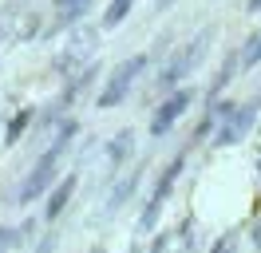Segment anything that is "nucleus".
<instances>
[{"label": "nucleus", "mask_w": 261, "mask_h": 253, "mask_svg": "<svg viewBox=\"0 0 261 253\" xmlns=\"http://www.w3.org/2000/svg\"><path fill=\"white\" fill-rule=\"evenodd\" d=\"M75 135H80V123H75V119H60L56 139L48 142V150L36 158V166L24 174V182H20V194H16L20 206H28V202H36V198H44V194H48V186L60 178V162H64L67 146L75 142Z\"/></svg>", "instance_id": "obj_1"}, {"label": "nucleus", "mask_w": 261, "mask_h": 253, "mask_svg": "<svg viewBox=\"0 0 261 253\" xmlns=\"http://www.w3.org/2000/svg\"><path fill=\"white\" fill-rule=\"evenodd\" d=\"M210 44H214V28H202L194 40H190V44H182L178 52L166 60V67L159 71V79H154V91H174L182 79H186V75L198 67V63H202V56H206V47H210Z\"/></svg>", "instance_id": "obj_2"}, {"label": "nucleus", "mask_w": 261, "mask_h": 253, "mask_svg": "<svg viewBox=\"0 0 261 253\" xmlns=\"http://www.w3.org/2000/svg\"><path fill=\"white\" fill-rule=\"evenodd\" d=\"M147 67H150V56H147V52H139V56L123 60V63H119V67L111 71V75H107V83H103V91H99L95 103H99L103 111L119 107V103H123V99L130 95V87L143 79V71H147Z\"/></svg>", "instance_id": "obj_3"}, {"label": "nucleus", "mask_w": 261, "mask_h": 253, "mask_svg": "<svg viewBox=\"0 0 261 253\" xmlns=\"http://www.w3.org/2000/svg\"><path fill=\"white\" fill-rule=\"evenodd\" d=\"M182 166H186V150H178V155L166 162V170L154 178V190H150V198H147V206H143V214H139V230L143 234H150L154 225H159V214H163V202L174 194V182H178V174H182Z\"/></svg>", "instance_id": "obj_4"}, {"label": "nucleus", "mask_w": 261, "mask_h": 253, "mask_svg": "<svg viewBox=\"0 0 261 253\" xmlns=\"http://www.w3.org/2000/svg\"><path fill=\"white\" fill-rule=\"evenodd\" d=\"M99 47V28H75L67 32V47L60 52V60H56V71L60 75H75L83 63H91Z\"/></svg>", "instance_id": "obj_5"}, {"label": "nucleus", "mask_w": 261, "mask_h": 253, "mask_svg": "<svg viewBox=\"0 0 261 253\" xmlns=\"http://www.w3.org/2000/svg\"><path fill=\"white\" fill-rule=\"evenodd\" d=\"M190 103H194V91H190V87H174V91H166L163 103H159L154 115H150V135H154V139H163L166 131L178 123L186 111H190Z\"/></svg>", "instance_id": "obj_6"}, {"label": "nucleus", "mask_w": 261, "mask_h": 253, "mask_svg": "<svg viewBox=\"0 0 261 253\" xmlns=\"http://www.w3.org/2000/svg\"><path fill=\"white\" fill-rule=\"evenodd\" d=\"M75 186H80V174L71 170L67 178H56L48 186V202H44V221H56L60 214L67 210V202H71V194H75Z\"/></svg>", "instance_id": "obj_7"}, {"label": "nucleus", "mask_w": 261, "mask_h": 253, "mask_svg": "<svg viewBox=\"0 0 261 253\" xmlns=\"http://www.w3.org/2000/svg\"><path fill=\"white\" fill-rule=\"evenodd\" d=\"M143 170H147V166L139 162V166H135V170L127 174V178H119L115 194L107 198V206H103V218H115V214H119V210H123V206H127L130 198H135V190H139V182H143Z\"/></svg>", "instance_id": "obj_8"}, {"label": "nucleus", "mask_w": 261, "mask_h": 253, "mask_svg": "<svg viewBox=\"0 0 261 253\" xmlns=\"http://www.w3.org/2000/svg\"><path fill=\"white\" fill-rule=\"evenodd\" d=\"M95 75H99V63H95V60H91V67H80L75 75H67V87H64V95H60V107H71V103H80L83 95L91 91Z\"/></svg>", "instance_id": "obj_9"}, {"label": "nucleus", "mask_w": 261, "mask_h": 253, "mask_svg": "<svg viewBox=\"0 0 261 253\" xmlns=\"http://www.w3.org/2000/svg\"><path fill=\"white\" fill-rule=\"evenodd\" d=\"M130 155H135V131H119V135L107 142V166H111V174L119 170Z\"/></svg>", "instance_id": "obj_10"}, {"label": "nucleus", "mask_w": 261, "mask_h": 253, "mask_svg": "<svg viewBox=\"0 0 261 253\" xmlns=\"http://www.w3.org/2000/svg\"><path fill=\"white\" fill-rule=\"evenodd\" d=\"M95 8V0H60V16H56V28L67 32V28H75L83 16Z\"/></svg>", "instance_id": "obj_11"}, {"label": "nucleus", "mask_w": 261, "mask_h": 253, "mask_svg": "<svg viewBox=\"0 0 261 253\" xmlns=\"http://www.w3.org/2000/svg\"><path fill=\"white\" fill-rule=\"evenodd\" d=\"M32 123H36V107H20L12 119H8V131H4V146H16L28 131H32Z\"/></svg>", "instance_id": "obj_12"}, {"label": "nucleus", "mask_w": 261, "mask_h": 253, "mask_svg": "<svg viewBox=\"0 0 261 253\" xmlns=\"http://www.w3.org/2000/svg\"><path fill=\"white\" fill-rule=\"evenodd\" d=\"M242 67H238V47L229 52L226 60H222V67H218V75H214V83H210V99H218V95L226 91L229 83H233V75H238Z\"/></svg>", "instance_id": "obj_13"}, {"label": "nucleus", "mask_w": 261, "mask_h": 253, "mask_svg": "<svg viewBox=\"0 0 261 253\" xmlns=\"http://www.w3.org/2000/svg\"><path fill=\"white\" fill-rule=\"evenodd\" d=\"M28 12V0H8V8H0V40L16 36V20Z\"/></svg>", "instance_id": "obj_14"}, {"label": "nucleus", "mask_w": 261, "mask_h": 253, "mask_svg": "<svg viewBox=\"0 0 261 253\" xmlns=\"http://www.w3.org/2000/svg\"><path fill=\"white\" fill-rule=\"evenodd\" d=\"M257 63H261V32H253V36L238 47V67H242V71H253Z\"/></svg>", "instance_id": "obj_15"}, {"label": "nucleus", "mask_w": 261, "mask_h": 253, "mask_svg": "<svg viewBox=\"0 0 261 253\" xmlns=\"http://www.w3.org/2000/svg\"><path fill=\"white\" fill-rule=\"evenodd\" d=\"M130 8H135V0H111V4H107V12H103V20H99V28H103V32L119 28V24L130 16Z\"/></svg>", "instance_id": "obj_16"}, {"label": "nucleus", "mask_w": 261, "mask_h": 253, "mask_svg": "<svg viewBox=\"0 0 261 253\" xmlns=\"http://www.w3.org/2000/svg\"><path fill=\"white\" fill-rule=\"evenodd\" d=\"M238 237H242V230H226V234L214 241L210 253H238Z\"/></svg>", "instance_id": "obj_17"}, {"label": "nucleus", "mask_w": 261, "mask_h": 253, "mask_svg": "<svg viewBox=\"0 0 261 253\" xmlns=\"http://www.w3.org/2000/svg\"><path fill=\"white\" fill-rule=\"evenodd\" d=\"M12 245H16V230L12 225H0V253H8Z\"/></svg>", "instance_id": "obj_18"}, {"label": "nucleus", "mask_w": 261, "mask_h": 253, "mask_svg": "<svg viewBox=\"0 0 261 253\" xmlns=\"http://www.w3.org/2000/svg\"><path fill=\"white\" fill-rule=\"evenodd\" d=\"M56 249H60V234L40 237V245H36V253H56Z\"/></svg>", "instance_id": "obj_19"}, {"label": "nucleus", "mask_w": 261, "mask_h": 253, "mask_svg": "<svg viewBox=\"0 0 261 253\" xmlns=\"http://www.w3.org/2000/svg\"><path fill=\"white\" fill-rule=\"evenodd\" d=\"M249 241H253V249H261V218H253L249 225Z\"/></svg>", "instance_id": "obj_20"}, {"label": "nucleus", "mask_w": 261, "mask_h": 253, "mask_svg": "<svg viewBox=\"0 0 261 253\" xmlns=\"http://www.w3.org/2000/svg\"><path fill=\"white\" fill-rule=\"evenodd\" d=\"M170 4H174V0H154V8H159V12H163V8H170Z\"/></svg>", "instance_id": "obj_21"}, {"label": "nucleus", "mask_w": 261, "mask_h": 253, "mask_svg": "<svg viewBox=\"0 0 261 253\" xmlns=\"http://www.w3.org/2000/svg\"><path fill=\"white\" fill-rule=\"evenodd\" d=\"M245 8H249V12H261V0H249V4H245Z\"/></svg>", "instance_id": "obj_22"}, {"label": "nucleus", "mask_w": 261, "mask_h": 253, "mask_svg": "<svg viewBox=\"0 0 261 253\" xmlns=\"http://www.w3.org/2000/svg\"><path fill=\"white\" fill-rule=\"evenodd\" d=\"M257 174H261V158H257Z\"/></svg>", "instance_id": "obj_23"}]
</instances>
